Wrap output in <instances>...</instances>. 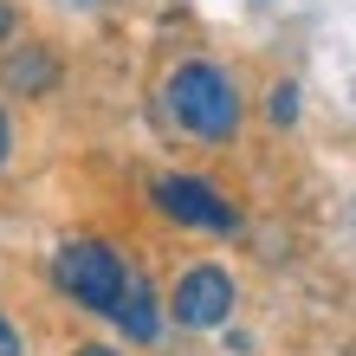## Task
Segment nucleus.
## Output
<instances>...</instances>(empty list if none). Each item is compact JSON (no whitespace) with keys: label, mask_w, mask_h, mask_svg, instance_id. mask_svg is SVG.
Listing matches in <instances>:
<instances>
[{"label":"nucleus","mask_w":356,"mask_h":356,"mask_svg":"<svg viewBox=\"0 0 356 356\" xmlns=\"http://www.w3.org/2000/svg\"><path fill=\"white\" fill-rule=\"evenodd\" d=\"M162 111L195 143H234L240 136V85L214 58H181L169 72V85H162Z\"/></svg>","instance_id":"obj_1"},{"label":"nucleus","mask_w":356,"mask_h":356,"mask_svg":"<svg viewBox=\"0 0 356 356\" xmlns=\"http://www.w3.org/2000/svg\"><path fill=\"white\" fill-rule=\"evenodd\" d=\"M130 259L117 253V246L104 240H65L52 253V285L65 291V298H78L85 311H97V318H111V311L123 305V291H130Z\"/></svg>","instance_id":"obj_2"},{"label":"nucleus","mask_w":356,"mask_h":356,"mask_svg":"<svg viewBox=\"0 0 356 356\" xmlns=\"http://www.w3.org/2000/svg\"><path fill=\"white\" fill-rule=\"evenodd\" d=\"M156 207L175 227H195V234H240V207L227 195H214L207 181H195V175H162L156 181Z\"/></svg>","instance_id":"obj_3"},{"label":"nucleus","mask_w":356,"mask_h":356,"mask_svg":"<svg viewBox=\"0 0 356 356\" xmlns=\"http://www.w3.org/2000/svg\"><path fill=\"white\" fill-rule=\"evenodd\" d=\"M175 324L181 330H220L227 318H234V272L214 266V259H201V266H188L181 279H175Z\"/></svg>","instance_id":"obj_4"},{"label":"nucleus","mask_w":356,"mask_h":356,"mask_svg":"<svg viewBox=\"0 0 356 356\" xmlns=\"http://www.w3.org/2000/svg\"><path fill=\"white\" fill-rule=\"evenodd\" d=\"M111 324L123 330L130 343H156L162 337V311H156V285L143 279V272H130V291H123V305L111 311Z\"/></svg>","instance_id":"obj_5"},{"label":"nucleus","mask_w":356,"mask_h":356,"mask_svg":"<svg viewBox=\"0 0 356 356\" xmlns=\"http://www.w3.org/2000/svg\"><path fill=\"white\" fill-rule=\"evenodd\" d=\"M0 78H7V91L39 97V91H52V85H58V58H52L46 46H19L7 65H0Z\"/></svg>","instance_id":"obj_6"},{"label":"nucleus","mask_w":356,"mask_h":356,"mask_svg":"<svg viewBox=\"0 0 356 356\" xmlns=\"http://www.w3.org/2000/svg\"><path fill=\"white\" fill-rule=\"evenodd\" d=\"M291 117H298V91L279 85V91H272V123H291Z\"/></svg>","instance_id":"obj_7"},{"label":"nucleus","mask_w":356,"mask_h":356,"mask_svg":"<svg viewBox=\"0 0 356 356\" xmlns=\"http://www.w3.org/2000/svg\"><path fill=\"white\" fill-rule=\"evenodd\" d=\"M0 356H19V330H13L7 311H0Z\"/></svg>","instance_id":"obj_8"},{"label":"nucleus","mask_w":356,"mask_h":356,"mask_svg":"<svg viewBox=\"0 0 356 356\" xmlns=\"http://www.w3.org/2000/svg\"><path fill=\"white\" fill-rule=\"evenodd\" d=\"M7 156H13V123H7V111H0V169H7Z\"/></svg>","instance_id":"obj_9"},{"label":"nucleus","mask_w":356,"mask_h":356,"mask_svg":"<svg viewBox=\"0 0 356 356\" xmlns=\"http://www.w3.org/2000/svg\"><path fill=\"white\" fill-rule=\"evenodd\" d=\"M13 26H19V13L7 7V0H0V46H7V39H13Z\"/></svg>","instance_id":"obj_10"},{"label":"nucleus","mask_w":356,"mask_h":356,"mask_svg":"<svg viewBox=\"0 0 356 356\" xmlns=\"http://www.w3.org/2000/svg\"><path fill=\"white\" fill-rule=\"evenodd\" d=\"M72 356H123V350H111V343H85V350H72Z\"/></svg>","instance_id":"obj_11"}]
</instances>
